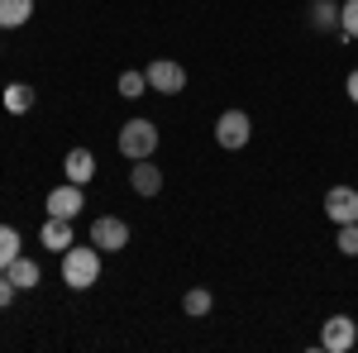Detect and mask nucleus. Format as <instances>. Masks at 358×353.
Returning <instances> with one entry per match:
<instances>
[{"mask_svg":"<svg viewBox=\"0 0 358 353\" xmlns=\"http://www.w3.org/2000/svg\"><path fill=\"white\" fill-rule=\"evenodd\" d=\"M101 258H106V253L91 244V239H86V244H72L62 253V282H67L72 291H91V287L101 282Z\"/></svg>","mask_w":358,"mask_h":353,"instance_id":"f257e3e1","label":"nucleus"},{"mask_svg":"<svg viewBox=\"0 0 358 353\" xmlns=\"http://www.w3.org/2000/svg\"><path fill=\"white\" fill-rule=\"evenodd\" d=\"M158 143H163V134H158V124L153 120H129V124H120V138H115V148H120V158H129V163H143V158H153L158 153Z\"/></svg>","mask_w":358,"mask_h":353,"instance_id":"f03ea898","label":"nucleus"},{"mask_svg":"<svg viewBox=\"0 0 358 353\" xmlns=\"http://www.w3.org/2000/svg\"><path fill=\"white\" fill-rule=\"evenodd\" d=\"M248 138H253V120H248V110H224L220 120H215V143H220L224 153L248 148Z\"/></svg>","mask_w":358,"mask_h":353,"instance_id":"7ed1b4c3","label":"nucleus"},{"mask_svg":"<svg viewBox=\"0 0 358 353\" xmlns=\"http://www.w3.org/2000/svg\"><path fill=\"white\" fill-rule=\"evenodd\" d=\"M143 72H148V91H158V96H182L187 91V67L172 62V57H153Z\"/></svg>","mask_w":358,"mask_h":353,"instance_id":"20e7f679","label":"nucleus"},{"mask_svg":"<svg viewBox=\"0 0 358 353\" xmlns=\"http://www.w3.org/2000/svg\"><path fill=\"white\" fill-rule=\"evenodd\" d=\"M358 344V320L354 315H330L320 325V349L325 353H349Z\"/></svg>","mask_w":358,"mask_h":353,"instance_id":"39448f33","label":"nucleus"},{"mask_svg":"<svg viewBox=\"0 0 358 353\" xmlns=\"http://www.w3.org/2000/svg\"><path fill=\"white\" fill-rule=\"evenodd\" d=\"M91 244L101 248V253H120V248H129V224L120 215H96L91 219Z\"/></svg>","mask_w":358,"mask_h":353,"instance_id":"423d86ee","label":"nucleus"},{"mask_svg":"<svg viewBox=\"0 0 358 353\" xmlns=\"http://www.w3.org/2000/svg\"><path fill=\"white\" fill-rule=\"evenodd\" d=\"M82 206H86V191L77 182H62V187L48 191V215H57V219H77Z\"/></svg>","mask_w":358,"mask_h":353,"instance_id":"0eeeda50","label":"nucleus"},{"mask_svg":"<svg viewBox=\"0 0 358 353\" xmlns=\"http://www.w3.org/2000/svg\"><path fill=\"white\" fill-rule=\"evenodd\" d=\"M325 215L334 224H358V187H330L325 191Z\"/></svg>","mask_w":358,"mask_h":353,"instance_id":"6e6552de","label":"nucleus"},{"mask_svg":"<svg viewBox=\"0 0 358 353\" xmlns=\"http://www.w3.org/2000/svg\"><path fill=\"white\" fill-rule=\"evenodd\" d=\"M38 244L48 248V253H67V248L77 244V234H72V219L48 215V219H43V229H38Z\"/></svg>","mask_w":358,"mask_h":353,"instance_id":"1a4fd4ad","label":"nucleus"},{"mask_svg":"<svg viewBox=\"0 0 358 353\" xmlns=\"http://www.w3.org/2000/svg\"><path fill=\"white\" fill-rule=\"evenodd\" d=\"M62 177L77 182V187H86V182L96 177V153H91V148H72V153L62 158Z\"/></svg>","mask_w":358,"mask_h":353,"instance_id":"9d476101","label":"nucleus"},{"mask_svg":"<svg viewBox=\"0 0 358 353\" xmlns=\"http://www.w3.org/2000/svg\"><path fill=\"white\" fill-rule=\"evenodd\" d=\"M129 187H134V196H158L163 191V167H153V158L134 163L129 167Z\"/></svg>","mask_w":358,"mask_h":353,"instance_id":"9b49d317","label":"nucleus"},{"mask_svg":"<svg viewBox=\"0 0 358 353\" xmlns=\"http://www.w3.org/2000/svg\"><path fill=\"white\" fill-rule=\"evenodd\" d=\"M5 272H10V282H15L20 291H34V287L43 282V268H38L34 258H24V253H20V258H15V263H10Z\"/></svg>","mask_w":358,"mask_h":353,"instance_id":"f8f14e48","label":"nucleus"},{"mask_svg":"<svg viewBox=\"0 0 358 353\" xmlns=\"http://www.w3.org/2000/svg\"><path fill=\"white\" fill-rule=\"evenodd\" d=\"M0 101H5V110H10V115H29L38 96H34V86H29V82H10V86H5V96H0Z\"/></svg>","mask_w":358,"mask_h":353,"instance_id":"ddd939ff","label":"nucleus"},{"mask_svg":"<svg viewBox=\"0 0 358 353\" xmlns=\"http://www.w3.org/2000/svg\"><path fill=\"white\" fill-rule=\"evenodd\" d=\"M34 20V0H0V29H24Z\"/></svg>","mask_w":358,"mask_h":353,"instance_id":"4468645a","label":"nucleus"},{"mask_svg":"<svg viewBox=\"0 0 358 353\" xmlns=\"http://www.w3.org/2000/svg\"><path fill=\"white\" fill-rule=\"evenodd\" d=\"M115 91H120L124 101H138V96H148V72H138V67H124V72H120V82H115Z\"/></svg>","mask_w":358,"mask_h":353,"instance_id":"2eb2a0df","label":"nucleus"},{"mask_svg":"<svg viewBox=\"0 0 358 353\" xmlns=\"http://www.w3.org/2000/svg\"><path fill=\"white\" fill-rule=\"evenodd\" d=\"M310 24L320 29V34H339V5L334 0H315L310 5Z\"/></svg>","mask_w":358,"mask_h":353,"instance_id":"dca6fc26","label":"nucleus"},{"mask_svg":"<svg viewBox=\"0 0 358 353\" xmlns=\"http://www.w3.org/2000/svg\"><path fill=\"white\" fill-rule=\"evenodd\" d=\"M182 310H187L192 320H201V315H210V310H215V296H210L206 287H192V291L182 296Z\"/></svg>","mask_w":358,"mask_h":353,"instance_id":"f3484780","label":"nucleus"},{"mask_svg":"<svg viewBox=\"0 0 358 353\" xmlns=\"http://www.w3.org/2000/svg\"><path fill=\"white\" fill-rule=\"evenodd\" d=\"M15 258H20V229L15 224H0V272L10 268Z\"/></svg>","mask_w":358,"mask_h":353,"instance_id":"a211bd4d","label":"nucleus"},{"mask_svg":"<svg viewBox=\"0 0 358 353\" xmlns=\"http://www.w3.org/2000/svg\"><path fill=\"white\" fill-rule=\"evenodd\" d=\"M339 38H358V0L339 5Z\"/></svg>","mask_w":358,"mask_h":353,"instance_id":"6ab92c4d","label":"nucleus"},{"mask_svg":"<svg viewBox=\"0 0 358 353\" xmlns=\"http://www.w3.org/2000/svg\"><path fill=\"white\" fill-rule=\"evenodd\" d=\"M334 244H339V253H344V258H358V224H339Z\"/></svg>","mask_w":358,"mask_h":353,"instance_id":"aec40b11","label":"nucleus"},{"mask_svg":"<svg viewBox=\"0 0 358 353\" xmlns=\"http://www.w3.org/2000/svg\"><path fill=\"white\" fill-rule=\"evenodd\" d=\"M15 291H20V287L10 282V272H0V310H5V305L15 301Z\"/></svg>","mask_w":358,"mask_h":353,"instance_id":"412c9836","label":"nucleus"},{"mask_svg":"<svg viewBox=\"0 0 358 353\" xmlns=\"http://www.w3.org/2000/svg\"><path fill=\"white\" fill-rule=\"evenodd\" d=\"M344 96H349V101H354V106H358V67H354V72H349V77H344Z\"/></svg>","mask_w":358,"mask_h":353,"instance_id":"4be33fe9","label":"nucleus"}]
</instances>
